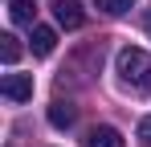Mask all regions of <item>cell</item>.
Returning <instances> with one entry per match:
<instances>
[{"instance_id":"obj_1","label":"cell","mask_w":151,"mask_h":147,"mask_svg":"<svg viewBox=\"0 0 151 147\" xmlns=\"http://www.w3.org/2000/svg\"><path fill=\"white\" fill-rule=\"evenodd\" d=\"M114 74H119V82H123L127 90H135V94H151V53L139 45H127L119 49V57H114Z\"/></svg>"},{"instance_id":"obj_2","label":"cell","mask_w":151,"mask_h":147,"mask_svg":"<svg viewBox=\"0 0 151 147\" xmlns=\"http://www.w3.org/2000/svg\"><path fill=\"white\" fill-rule=\"evenodd\" d=\"M0 94L8 98V102H29L33 98V74H4Z\"/></svg>"},{"instance_id":"obj_3","label":"cell","mask_w":151,"mask_h":147,"mask_svg":"<svg viewBox=\"0 0 151 147\" xmlns=\"http://www.w3.org/2000/svg\"><path fill=\"white\" fill-rule=\"evenodd\" d=\"M53 17H57L61 29H82L86 24V8L78 0H53Z\"/></svg>"},{"instance_id":"obj_4","label":"cell","mask_w":151,"mask_h":147,"mask_svg":"<svg viewBox=\"0 0 151 147\" xmlns=\"http://www.w3.org/2000/svg\"><path fill=\"white\" fill-rule=\"evenodd\" d=\"M53 45H57V33H53L49 24H33V33H29V49H33L37 57H49Z\"/></svg>"},{"instance_id":"obj_5","label":"cell","mask_w":151,"mask_h":147,"mask_svg":"<svg viewBox=\"0 0 151 147\" xmlns=\"http://www.w3.org/2000/svg\"><path fill=\"white\" fill-rule=\"evenodd\" d=\"M86 147H127V143H123V135H119L114 127L102 122V127H90V131H86Z\"/></svg>"},{"instance_id":"obj_6","label":"cell","mask_w":151,"mask_h":147,"mask_svg":"<svg viewBox=\"0 0 151 147\" xmlns=\"http://www.w3.org/2000/svg\"><path fill=\"white\" fill-rule=\"evenodd\" d=\"M74 119H78V110L70 106V102H53V106H49V122L57 127V131H65V127H74Z\"/></svg>"},{"instance_id":"obj_7","label":"cell","mask_w":151,"mask_h":147,"mask_svg":"<svg viewBox=\"0 0 151 147\" xmlns=\"http://www.w3.org/2000/svg\"><path fill=\"white\" fill-rule=\"evenodd\" d=\"M8 17H12V24H33L37 8H33V0H12L8 4Z\"/></svg>"},{"instance_id":"obj_8","label":"cell","mask_w":151,"mask_h":147,"mask_svg":"<svg viewBox=\"0 0 151 147\" xmlns=\"http://www.w3.org/2000/svg\"><path fill=\"white\" fill-rule=\"evenodd\" d=\"M0 57H4V66H17V57H21V41H17L12 33L0 37Z\"/></svg>"},{"instance_id":"obj_9","label":"cell","mask_w":151,"mask_h":147,"mask_svg":"<svg viewBox=\"0 0 151 147\" xmlns=\"http://www.w3.org/2000/svg\"><path fill=\"white\" fill-rule=\"evenodd\" d=\"M94 4H98V12H106V17H123V12L135 8V0H94Z\"/></svg>"},{"instance_id":"obj_10","label":"cell","mask_w":151,"mask_h":147,"mask_svg":"<svg viewBox=\"0 0 151 147\" xmlns=\"http://www.w3.org/2000/svg\"><path fill=\"white\" fill-rule=\"evenodd\" d=\"M139 143H143V147H151V115L139 122Z\"/></svg>"},{"instance_id":"obj_11","label":"cell","mask_w":151,"mask_h":147,"mask_svg":"<svg viewBox=\"0 0 151 147\" xmlns=\"http://www.w3.org/2000/svg\"><path fill=\"white\" fill-rule=\"evenodd\" d=\"M143 29H147V33H151V8H147V12H143Z\"/></svg>"}]
</instances>
